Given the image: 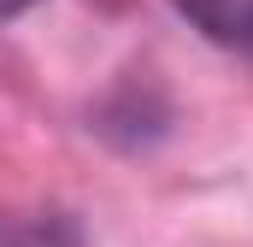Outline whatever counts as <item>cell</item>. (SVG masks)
Instances as JSON below:
<instances>
[{"instance_id":"cell-1","label":"cell","mask_w":253,"mask_h":247,"mask_svg":"<svg viewBox=\"0 0 253 247\" xmlns=\"http://www.w3.org/2000/svg\"><path fill=\"white\" fill-rule=\"evenodd\" d=\"M171 6L189 18L212 47L253 59V0H171Z\"/></svg>"},{"instance_id":"cell-2","label":"cell","mask_w":253,"mask_h":247,"mask_svg":"<svg viewBox=\"0 0 253 247\" xmlns=\"http://www.w3.org/2000/svg\"><path fill=\"white\" fill-rule=\"evenodd\" d=\"M24 6H36V0H0V24H6V18H18Z\"/></svg>"}]
</instances>
